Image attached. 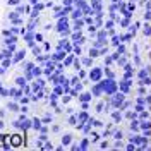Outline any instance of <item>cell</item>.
Wrapping results in <instances>:
<instances>
[{"label": "cell", "instance_id": "6da1fadb", "mask_svg": "<svg viewBox=\"0 0 151 151\" xmlns=\"http://www.w3.org/2000/svg\"><path fill=\"white\" fill-rule=\"evenodd\" d=\"M9 137V144L12 148H19L22 144V136L21 134H12V136H7Z\"/></svg>", "mask_w": 151, "mask_h": 151}, {"label": "cell", "instance_id": "7a4b0ae2", "mask_svg": "<svg viewBox=\"0 0 151 151\" xmlns=\"http://www.w3.org/2000/svg\"><path fill=\"white\" fill-rule=\"evenodd\" d=\"M101 86H103V89H105V91H108V93H113V91H115V84H113L112 81L101 83Z\"/></svg>", "mask_w": 151, "mask_h": 151}, {"label": "cell", "instance_id": "3957f363", "mask_svg": "<svg viewBox=\"0 0 151 151\" xmlns=\"http://www.w3.org/2000/svg\"><path fill=\"white\" fill-rule=\"evenodd\" d=\"M100 76H101V70H100V69H96V70L91 72V79H100Z\"/></svg>", "mask_w": 151, "mask_h": 151}, {"label": "cell", "instance_id": "277c9868", "mask_svg": "<svg viewBox=\"0 0 151 151\" xmlns=\"http://www.w3.org/2000/svg\"><path fill=\"white\" fill-rule=\"evenodd\" d=\"M22 57H24V52H19L17 55L14 57V62H19V60H22Z\"/></svg>", "mask_w": 151, "mask_h": 151}, {"label": "cell", "instance_id": "5b68a950", "mask_svg": "<svg viewBox=\"0 0 151 151\" xmlns=\"http://www.w3.org/2000/svg\"><path fill=\"white\" fill-rule=\"evenodd\" d=\"M33 127H35V129H41V122H40L38 119H35V120H33Z\"/></svg>", "mask_w": 151, "mask_h": 151}, {"label": "cell", "instance_id": "8992f818", "mask_svg": "<svg viewBox=\"0 0 151 151\" xmlns=\"http://www.w3.org/2000/svg\"><path fill=\"white\" fill-rule=\"evenodd\" d=\"M9 64H10V60L5 57V58H4V62H2V65H4V67H9Z\"/></svg>", "mask_w": 151, "mask_h": 151}, {"label": "cell", "instance_id": "52a82bcc", "mask_svg": "<svg viewBox=\"0 0 151 151\" xmlns=\"http://www.w3.org/2000/svg\"><path fill=\"white\" fill-rule=\"evenodd\" d=\"M16 83H17L19 86H24V84H26V81H24L22 77H19V79H17V81H16Z\"/></svg>", "mask_w": 151, "mask_h": 151}, {"label": "cell", "instance_id": "ba28073f", "mask_svg": "<svg viewBox=\"0 0 151 151\" xmlns=\"http://www.w3.org/2000/svg\"><path fill=\"white\" fill-rule=\"evenodd\" d=\"M10 94H12V96H21V91H17V89H12V91H10Z\"/></svg>", "mask_w": 151, "mask_h": 151}, {"label": "cell", "instance_id": "9c48e42d", "mask_svg": "<svg viewBox=\"0 0 151 151\" xmlns=\"http://www.w3.org/2000/svg\"><path fill=\"white\" fill-rule=\"evenodd\" d=\"M69 142H70V136H65L64 137V144H69Z\"/></svg>", "mask_w": 151, "mask_h": 151}, {"label": "cell", "instance_id": "30bf717a", "mask_svg": "<svg viewBox=\"0 0 151 151\" xmlns=\"http://www.w3.org/2000/svg\"><path fill=\"white\" fill-rule=\"evenodd\" d=\"M81 100H83V101H88V100H89V94H83Z\"/></svg>", "mask_w": 151, "mask_h": 151}, {"label": "cell", "instance_id": "8fae6325", "mask_svg": "<svg viewBox=\"0 0 151 151\" xmlns=\"http://www.w3.org/2000/svg\"><path fill=\"white\" fill-rule=\"evenodd\" d=\"M9 4H10V5H17L19 0H9Z\"/></svg>", "mask_w": 151, "mask_h": 151}, {"label": "cell", "instance_id": "7c38bea8", "mask_svg": "<svg viewBox=\"0 0 151 151\" xmlns=\"http://www.w3.org/2000/svg\"><path fill=\"white\" fill-rule=\"evenodd\" d=\"M40 72H41V69H38V67H36V69H35V70H33V74H35V76H38V74H40Z\"/></svg>", "mask_w": 151, "mask_h": 151}, {"label": "cell", "instance_id": "4fadbf2b", "mask_svg": "<svg viewBox=\"0 0 151 151\" xmlns=\"http://www.w3.org/2000/svg\"><path fill=\"white\" fill-rule=\"evenodd\" d=\"M2 72H4V67H0V74H2Z\"/></svg>", "mask_w": 151, "mask_h": 151}, {"label": "cell", "instance_id": "5bb4252c", "mask_svg": "<svg viewBox=\"0 0 151 151\" xmlns=\"http://www.w3.org/2000/svg\"><path fill=\"white\" fill-rule=\"evenodd\" d=\"M2 125H4V124H2V122H0V127H2Z\"/></svg>", "mask_w": 151, "mask_h": 151}, {"label": "cell", "instance_id": "9a60e30c", "mask_svg": "<svg viewBox=\"0 0 151 151\" xmlns=\"http://www.w3.org/2000/svg\"><path fill=\"white\" fill-rule=\"evenodd\" d=\"M150 129H151V122H150Z\"/></svg>", "mask_w": 151, "mask_h": 151}]
</instances>
